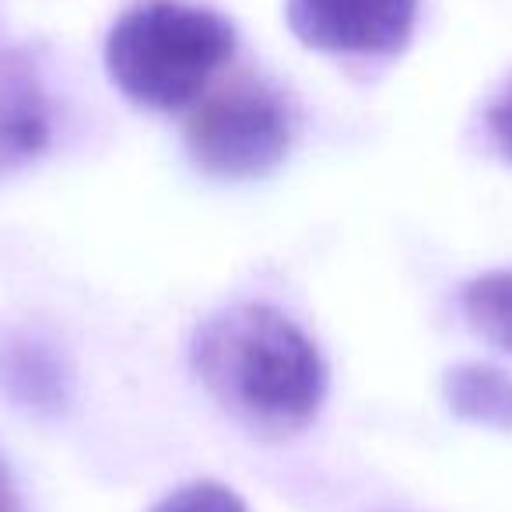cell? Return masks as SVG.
Instances as JSON below:
<instances>
[{"mask_svg": "<svg viewBox=\"0 0 512 512\" xmlns=\"http://www.w3.org/2000/svg\"><path fill=\"white\" fill-rule=\"evenodd\" d=\"M151 512H249L232 488L218 481H193L165 495Z\"/></svg>", "mask_w": 512, "mask_h": 512, "instance_id": "cell-9", "label": "cell"}, {"mask_svg": "<svg viewBox=\"0 0 512 512\" xmlns=\"http://www.w3.org/2000/svg\"><path fill=\"white\" fill-rule=\"evenodd\" d=\"M446 404L456 418L512 432V376L495 365L467 362L446 372Z\"/></svg>", "mask_w": 512, "mask_h": 512, "instance_id": "cell-7", "label": "cell"}, {"mask_svg": "<svg viewBox=\"0 0 512 512\" xmlns=\"http://www.w3.org/2000/svg\"><path fill=\"white\" fill-rule=\"evenodd\" d=\"M460 309L470 330L512 355V271H488L460 288Z\"/></svg>", "mask_w": 512, "mask_h": 512, "instance_id": "cell-8", "label": "cell"}, {"mask_svg": "<svg viewBox=\"0 0 512 512\" xmlns=\"http://www.w3.org/2000/svg\"><path fill=\"white\" fill-rule=\"evenodd\" d=\"M235 29L218 11L148 0L123 11L106 39V71L144 109H183L232 60Z\"/></svg>", "mask_w": 512, "mask_h": 512, "instance_id": "cell-2", "label": "cell"}, {"mask_svg": "<svg viewBox=\"0 0 512 512\" xmlns=\"http://www.w3.org/2000/svg\"><path fill=\"white\" fill-rule=\"evenodd\" d=\"M0 512H25L22 495H18V488H15V477H11L4 460H0Z\"/></svg>", "mask_w": 512, "mask_h": 512, "instance_id": "cell-11", "label": "cell"}, {"mask_svg": "<svg viewBox=\"0 0 512 512\" xmlns=\"http://www.w3.org/2000/svg\"><path fill=\"white\" fill-rule=\"evenodd\" d=\"M53 141V106L22 53L0 57V176L36 162Z\"/></svg>", "mask_w": 512, "mask_h": 512, "instance_id": "cell-5", "label": "cell"}, {"mask_svg": "<svg viewBox=\"0 0 512 512\" xmlns=\"http://www.w3.org/2000/svg\"><path fill=\"white\" fill-rule=\"evenodd\" d=\"M288 29L299 43L344 57H390L407 46L418 0H288Z\"/></svg>", "mask_w": 512, "mask_h": 512, "instance_id": "cell-4", "label": "cell"}, {"mask_svg": "<svg viewBox=\"0 0 512 512\" xmlns=\"http://www.w3.org/2000/svg\"><path fill=\"white\" fill-rule=\"evenodd\" d=\"M190 365L207 397L264 439L302 432L327 393V365L313 337L256 302L207 316L193 334Z\"/></svg>", "mask_w": 512, "mask_h": 512, "instance_id": "cell-1", "label": "cell"}, {"mask_svg": "<svg viewBox=\"0 0 512 512\" xmlns=\"http://www.w3.org/2000/svg\"><path fill=\"white\" fill-rule=\"evenodd\" d=\"M292 148V109L260 78H235L207 95L186 120V151L204 176L256 179Z\"/></svg>", "mask_w": 512, "mask_h": 512, "instance_id": "cell-3", "label": "cell"}, {"mask_svg": "<svg viewBox=\"0 0 512 512\" xmlns=\"http://www.w3.org/2000/svg\"><path fill=\"white\" fill-rule=\"evenodd\" d=\"M0 393L25 411L57 414L71 400V369L43 337L15 334L0 344Z\"/></svg>", "mask_w": 512, "mask_h": 512, "instance_id": "cell-6", "label": "cell"}, {"mask_svg": "<svg viewBox=\"0 0 512 512\" xmlns=\"http://www.w3.org/2000/svg\"><path fill=\"white\" fill-rule=\"evenodd\" d=\"M484 123H488V137H491V144L498 148V155H502L505 162H512V81L502 88V95H498V99L488 106Z\"/></svg>", "mask_w": 512, "mask_h": 512, "instance_id": "cell-10", "label": "cell"}]
</instances>
